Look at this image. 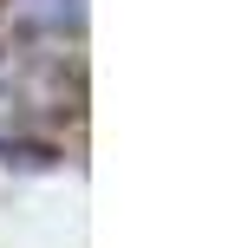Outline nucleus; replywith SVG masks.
Listing matches in <instances>:
<instances>
[{
	"mask_svg": "<svg viewBox=\"0 0 248 248\" xmlns=\"http://www.w3.org/2000/svg\"><path fill=\"white\" fill-rule=\"evenodd\" d=\"M78 0H7L0 13V157L46 163L59 157L65 124L85 105L78 65Z\"/></svg>",
	"mask_w": 248,
	"mask_h": 248,
	"instance_id": "f257e3e1",
	"label": "nucleus"
}]
</instances>
